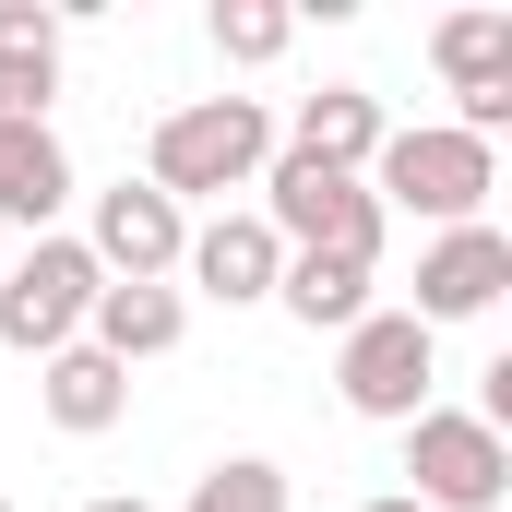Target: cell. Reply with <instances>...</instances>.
I'll use <instances>...</instances> for the list:
<instances>
[{
	"label": "cell",
	"instance_id": "9",
	"mask_svg": "<svg viewBox=\"0 0 512 512\" xmlns=\"http://www.w3.org/2000/svg\"><path fill=\"white\" fill-rule=\"evenodd\" d=\"M179 274H191L203 298L251 310V298H274V274H286V239H274L262 215H215V227H191V251H179Z\"/></svg>",
	"mask_w": 512,
	"mask_h": 512
},
{
	"label": "cell",
	"instance_id": "12",
	"mask_svg": "<svg viewBox=\"0 0 512 512\" xmlns=\"http://www.w3.org/2000/svg\"><path fill=\"white\" fill-rule=\"evenodd\" d=\"M36 405H48V429L96 441V429H120V417H131V370H120V358H96V346H60V358H36Z\"/></svg>",
	"mask_w": 512,
	"mask_h": 512
},
{
	"label": "cell",
	"instance_id": "11",
	"mask_svg": "<svg viewBox=\"0 0 512 512\" xmlns=\"http://www.w3.org/2000/svg\"><path fill=\"white\" fill-rule=\"evenodd\" d=\"M382 96L370 84H322V96H298V131H286V155H310V167H346V179H370V155H382Z\"/></svg>",
	"mask_w": 512,
	"mask_h": 512
},
{
	"label": "cell",
	"instance_id": "21",
	"mask_svg": "<svg viewBox=\"0 0 512 512\" xmlns=\"http://www.w3.org/2000/svg\"><path fill=\"white\" fill-rule=\"evenodd\" d=\"M0 512H12V501H0Z\"/></svg>",
	"mask_w": 512,
	"mask_h": 512
},
{
	"label": "cell",
	"instance_id": "7",
	"mask_svg": "<svg viewBox=\"0 0 512 512\" xmlns=\"http://www.w3.org/2000/svg\"><path fill=\"white\" fill-rule=\"evenodd\" d=\"M96 274L108 286H167L179 274V251H191V215L167 203V191H143V179H120V191H96Z\"/></svg>",
	"mask_w": 512,
	"mask_h": 512
},
{
	"label": "cell",
	"instance_id": "8",
	"mask_svg": "<svg viewBox=\"0 0 512 512\" xmlns=\"http://www.w3.org/2000/svg\"><path fill=\"white\" fill-rule=\"evenodd\" d=\"M512 286V239L477 215V227H441L429 251H417V322L441 334V322H477V310H501Z\"/></svg>",
	"mask_w": 512,
	"mask_h": 512
},
{
	"label": "cell",
	"instance_id": "6",
	"mask_svg": "<svg viewBox=\"0 0 512 512\" xmlns=\"http://www.w3.org/2000/svg\"><path fill=\"white\" fill-rule=\"evenodd\" d=\"M405 501L417 512H501L512 501V441L489 417H465V405H429V417H405Z\"/></svg>",
	"mask_w": 512,
	"mask_h": 512
},
{
	"label": "cell",
	"instance_id": "19",
	"mask_svg": "<svg viewBox=\"0 0 512 512\" xmlns=\"http://www.w3.org/2000/svg\"><path fill=\"white\" fill-rule=\"evenodd\" d=\"M84 512H155V501H131V489H108V501H84Z\"/></svg>",
	"mask_w": 512,
	"mask_h": 512
},
{
	"label": "cell",
	"instance_id": "1",
	"mask_svg": "<svg viewBox=\"0 0 512 512\" xmlns=\"http://www.w3.org/2000/svg\"><path fill=\"white\" fill-rule=\"evenodd\" d=\"M262 167H274L262 96H191V108H167L155 143H143V191H167L179 215H191L203 191H251Z\"/></svg>",
	"mask_w": 512,
	"mask_h": 512
},
{
	"label": "cell",
	"instance_id": "16",
	"mask_svg": "<svg viewBox=\"0 0 512 512\" xmlns=\"http://www.w3.org/2000/svg\"><path fill=\"white\" fill-rule=\"evenodd\" d=\"M429 60H441V84H453V96L512 84V12H441V24H429Z\"/></svg>",
	"mask_w": 512,
	"mask_h": 512
},
{
	"label": "cell",
	"instance_id": "14",
	"mask_svg": "<svg viewBox=\"0 0 512 512\" xmlns=\"http://www.w3.org/2000/svg\"><path fill=\"white\" fill-rule=\"evenodd\" d=\"M48 96H60V12L0 0V120H48Z\"/></svg>",
	"mask_w": 512,
	"mask_h": 512
},
{
	"label": "cell",
	"instance_id": "15",
	"mask_svg": "<svg viewBox=\"0 0 512 512\" xmlns=\"http://www.w3.org/2000/svg\"><path fill=\"white\" fill-rule=\"evenodd\" d=\"M370 274H382V262L286 251V274H274V310H286V322H310V334H346V322H370Z\"/></svg>",
	"mask_w": 512,
	"mask_h": 512
},
{
	"label": "cell",
	"instance_id": "3",
	"mask_svg": "<svg viewBox=\"0 0 512 512\" xmlns=\"http://www.w3.org/2000/svg\"><path fill=\"white\" fill-rule=\"evenodd\" d=\"M262 227L286 239V251H346V262H382V203H370V179H346V167H310V155H286L274 143V167H262Z\"/></svg>",
	"mask_w": 512,
	"mask_h": 512
},
{
	"label": "cell",
	"instance_id": "17",
	"mask_svg": "<svg viewBox=\"0 0 512 512\" xmlns=\"http://www.w3.org/2000/svg\"><path fill=\"white\" fill-rule=\"evenodd\" d=\"M179 512H286V465L227 453V465H203V477H191V501H179Z\"/></svg>",
	"mask_w": 512,
	"mask_h": 512
},
{
	"label": "cell",
	"instance_id": "18",
	"mask_svg": "<svg viewBox=\"0 0 512 512\" xmlns=\"http://www.w3.org/2000/svg\"><path fill=\"white\" fill-rule=\"evenodd\" d=\"M286 36H298V12L286 0H215V60H286Z\"/></svg>",
	"mask_w": 512,
	"mask_h": 512
},
{
	"label": "cell",
	"instance_id": "10",
	"mask_svg": "<svg viewBox=\"0 0 512 512\" xmlns=\"http://www.w3.org/2000/svg\"><path fill=\"white\" fill-rule=\"evenodd\" d=\"M60 203H72V155H60V131H48V120H0V215H12L24 239H48Z\"/></svg>",
	"mask_w": 512,
	"mask_h": 512
},
{
	"label": "cell",
	"instance_id": "13",
	"mask_svg": "<svg viewBox=\"0 0 512 512\" xmlns=\"http://www.w3.org/2000/svg\"><path fill=\"white\" fill-rule=\"evenodd\" d=\"M179 334H191L179 286H96V310H84V346H96V358H120V370H143V358H167Z\"/></svg>",
	"mask_w": 512,
	"mask_h": 512
},
{
	"label": "cell",
	"instance_id": "2",
	"mask_svg": "<svg viewBox=\"0 0 512 512\" xmlns=\"http://www.w3.org/2000/svg\"><path fill=\"white\" fill-rule=\"evenodd\" d=\"M489 191H501V155L489 143H465L453 120L429 131H382V155H370V203H405V215H429V227H477L489 215Z\"/></svg>",
	"mask_w": 512,
	"mask_h": 512
},
{
	"label": "cell",
	"instance_id": "20",
	"mask_svg": "<svg viewBox=\"0 0 512 512\" xmlns=\"http://www.w3.org/2000/svg\"><path fill=\"white\" fill-rule=\"evenodd\" d=\"M358 512H417V501H405V489H382V501H358Z\"/></svg>",
	"mask_w": 512,
	"mask_h": 512
},
{
	"label": "cell",
	"instance_id": "4",
	"mask_svg": "<svg viewBox=\"0 0 512 512\" xmlns=\"http://www.w3.org/2000/svg\"><path fill=\"white\" fill-rule=\"evenodd\" d=\"M96 251L84 239H24V262H0V346L12 358H60V346H84V310H96Z\"/></svg>",
	"mask_w": 512,
	"mask_h": 512
},
{
	"label": "cell",
	"instance_id": "5",
	"mask_svg": "<svg viewBox=\"0 0 512 512\" xmlns=\"http://www.w3.org/2000/svg\"><path fill=\"white\" fill-rule=\"evenodd\" d=\"M429 382H441V334L417 322V310H370V322H346L334 334V393L358 405V417H429Z\"/></svg>",
	"mask_w": 512,
	"mask_h": 512
}]
</instances>
